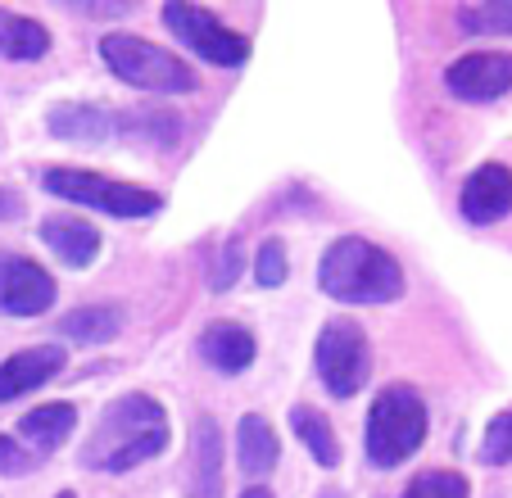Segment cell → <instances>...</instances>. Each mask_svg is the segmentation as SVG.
Listing matches in <instances>:
<instances>
[{
    "instance_id": "obj_22",
    "label": "cell",
    "mask_w": 512,
    "mask_h": 498,
    "mask_svg": "<svg viewBox=\"0 0 512 498\" xmlns=\"http://www.w3.org/2000/svg\"><path fill=\"white\" fill-rule=\"evenodd\" d=\"M404 498H472V485H467L463 471L435 467V471H417V476L408 480Z\"/></svg>"
},
{
    "instance_id": "obj_19",
    "label": "cell",
    "mask_w": 512,
    "mask_h": 498,
    "mask_svg": "<svg viewBox=\"0 0 512 498\" xmlns=\"http://www.w3.org/2000/svg\"><path fill=\"white\" fill-rule=\"evenodd\" d=\"M290 431H295V440L304 444V449L313 453V462L318 467H340V440L336 431H331V422L322 417L318 408H309V403H295L290 408Z\"/></svg>"
},
{
    "instance_id": "obj_3",
    "label": "cell",
    "mask_w": 512,
    "mask_h": 498,
    "mask_svg": "<svg viewBox=\"0 0 512 498\" xmlns=\"http://www.w3.org/2000/svg\"><path fill=\"white\" fill-rule=\"evenodd\" d=\"M426 426H431V412H426L422 390L395 381L372 399L368 426H363V453L377 471H395L426 444Z\"/></svg>"
},
{
    "instance_id": "obj_12",
    "label": "cell",
    "mask_w": 512,
    "mask_h": 498,
    "mask_svg": "<svg viewBox=\"0 0 512 498\" xmlns=\"http://www.w3.org/2000/svg\"><path fill=\"white\" fill-rule=\"evenodd\" d=\"M78 431V408L73 403H41V408L23 412L19 426H14V440L32 453L37 462H46L55 449H64L68 435Z\"/></svg>"
},
{
    "instance_id": "obj_25",
    "label": "cell",
    "mask_w": 512,
    "mask_h": 498,
    "mask_svg": "<svg viewBox=\"0 0 512 498\" xmlns=\"http://www.w3.org/2000/svg\"><path fill=\"white\" fill-rule=\"evenodd\" d=\"M241 268H245V245H241V236H232L209 263V290H232Z\"/></svg>"
},
{
    "instance_id": "obj_9",
    "label": "cell",
    "mask_w": 512,
    "mask_h": 498,
    "mask_svg": "<svg viewBox=\"0 0 512 498\" xmlns=\"http://www.w3.org/2000/svg\"><path fill=\"white\" fill-rule=\"evenodd\" d=\"M445 87L467 105H490L512 91V50H472L445 68Z\"/></svg>"
},
{
    "instance_id": "obj_6",
    "label": "cell",
    "mask_w": 512,
    "mask_h": 498,
    "mask_svg": "<svg viewBox=\"0 0 512 498\" xmlns=\"http://www.w3.org/2000/svg\"><path fill=\"white\" fill-rule=\"evenodd\" d=\"M313 367H318V381L327 385L331 399H354L372 376V345L363 336V326L354 317H331L318 331Z\"/></svg>"
},
{
    "instance_id": "obj_5",
    "label": "cell",
    "mask_w": 512,
    "mask_h": 498,
    "mask_svg": "<svg viewBox=\"0 0 512 498\" xmlns=\"http://www.w3.org/2000/svg\"><path fill=\"white\" fill-rule=\"evenodd\" d=\"M37 182H41V191L59 195V200H73V204H82V209H96L118 222H141L164 209V195L159 191H145V186L91 173V168H59V163H50V168L37 173Z\"/></svg>"
},
{
    "instance_id": "obj_20",
    "label": "cell",
    "mask_w": 512,
    "mask_h": 498,
    "mask_svg": "<svg viewBox=\"0 0 512 498\" xmlns=\"http://www.w3.org/2000/svg\"><path fill=\"white\" fill-rule=\"evenodd\" d=\"M118 331H123V313L114 304H87V308H73V313L59 317V336L78 340V345H105Z\"/></svg>"
},
{
    "instance_id": "obj_17",
    "label": "cell",
    "mask_w": 512,
    "mask_h": 498,
    "mask_svg": "<svg viewBox=\"0 0 512 498\" xmlns=\"http://www.w3.org/2000/svg\"><path fill=\"white\" fill-rule=\"evenodd\" d=\"M236 458H241L245 476H268V471L277 467L281 440L268 417H259V412H245L241 417V426H236Z\"/></svg>"
},
{
    "instance_id": "obj_2",
    "label": "cell",
    "mask_w": 512,
    "mask_h": 498,
    "mask_svg": "<svg viewBox=\"0 0 512 498\" xmlns=\"http://www.w3.org/2000/svg\"><path fill=\"white\" fill-rule=\"evenodd\" d=\"M318 290L336 304H395L408 290V277L399 268V259L386 245L368 236H340L322 249L318 259Z\"/></svg>"
},
{
    "instance_id": "obj_14",
    "label": "cell",
    "mask_w": 512,
    "mask_h": 498,
    "mask_svg": "<svg viewBox=\"0 0 512 498\" xmlns=\"http://www.w3.org/2000/svg\"><path fill=\"white\" fill-rule=\"evenodd\" d=\"M41 245L55 254L68 268H91L100 254V231L87 218H73V213H55V218L41 222Z\"/></svg>"
},
{
    "instance_id": "obj_8",
    "label": "cell",
    "mask_w": 512,
    "mask_h": 498,
    "mask_svg": "<svg viewBox=\"0 0 512 498\" xmlns=\"http://www.w3.org/2000/svg\"><path fill=\"white\" fill-rule=\"evenodd\" d=\"M55 277L28 254L0 249V313L5 317H41L55 308Z\"/></svg>"
},
{
    "instance_id": "obj_10",
    "label": "cell",
    "mask_w": 512,
    "mask_h": 498,
    "mask_svg": "<svg viewBox=\"0 0 512 498\" xmlns=\"http://www.w3.org/2000/svg\"><path fill=\"white\" fill-rule=\"evenodd\" d=\"M458 213L472 227H494L512 213V168L503 163H481L458 191Z\"/></svg>"
},
{
    "instance_id": "obj_7",
    "label": "cell",
    "mask_w": 512,
    "mask_h": 498,
    "mask_svg": "<svg viewBox=\"0 0 512 498\" xmlns=\"http://www.w3.org/2000/svg\"><path fill=\"white\" fill-rule=\"evenodd\" d=\"M164 23L186 50L204 59L213 68H241L250 59V37L236 28H227L223 19L204 5H186V0H168L164 5Z\"/></svg>"
},
{
    "instance_id": "obj_21",
    "label": "cell",
    "mask_w": 512,
    "mask_h": 498,
    "mask_svg": "<svg viewBox=\"0 0 512 498\" xmlns=\"http://www.w3.org/2000/svg\"><path fill=\"white\" fill-rule=\"evenodd\" d=\"M458 28H463L467 37H485V32H494V37H512V0L467 5V10H458Z\"/></svg>"
},
{
    "instance_id": "obj_4",
    "label": "cell",
    "mask_w": 512,
    "mask_h": 498,
    "mask_svg": "<svg viewBox=\"0 0 512 498\" xmlns=\"http://www.w3.org/2000/svg\"><path fill=\"white\" fill-rule=\"evenodd\" d=\"M100 59L105 68L136 91H155V96H191L200 87L195 68L182 55L155 46V41L136 37V32H109L100 37Z\"/></svg>"
},
{
    "instance_id": "obj_16",
    "label": "cell",
    "mask_w": 512,
    "mask_h": 498,
    "mask_svg": "<svg viewBox=\"0 0 512 498\" xmlns=\"http://www.w3.org/2000/svg\"><path fill=\"white\" fill-rule=\"evenodd\" d=\"M50 136L59 141H82V145H96L118 136V114L109 105H55L46 118Z\"/></svg>"
},
{
    "instance_id": "obj_28",
    "label": "cell",
    "mask_w": 512,
    "mask_h": 498,
    "mask_svg": "<svg viewBox=\"0 0 512 498\" xmlns=\"http://www.w3.org/2000/svg\"><path fill=\"white\" fill-rule=\"evenodd\" d=\"M241 498H272V489H268V485H250Z\"/></svg>"
},
{
    "instance_id": "obj_23",
    "label": "cell",
    "mask_w": 512,
    "mask_h": 498,
    "mask_svg": "<svg viewBox=\"0 0 512 498\" xmlns=\"http://www.w3.org/2000/svg\"><path fill=\"white\" fill-rule=\"evenodd\" d=\"M481 462L485 467H512V408L490 417L481 435Z\"/></svg>"
},
{
    "instance_id": "obj_29",
    "label": "cell",
    "mask_w": 512,
    "mask_h": 498,
    "mask_svg": "<svg viewBox=\"0 0 512 498\" xmlns=\"http://www.w3.org/2000/svg\"><path fill=\"white\" fill-rule=\"evenodd\" d=\"M318 498H345V494H340V489H322Z\"/></svg>"
},
{
    "instance_id": "obj_11",
    "label": "cell",
    "mask_w": 512,
    "mask_h": 498,
    "mask_svg": "<svg viewBox=\"0 0 512 498\" xmlns=\"http://www.w3.org/2000/svg\"><path fill=\"white\" fill-rule=\"evenodd\" d=\"M68 354L59 345H37V349H19L0 363V403H14L23 394L50 385L59 372H64Z\"/></svg>"
},
{
    "instance_id": "obj_30",
    "label": "cell",
    "mask_w": 512,
    "mask_h": 498,
    "mask_svg": "<svg viewBox=\"0 0 512 498\" xmlns=\"http://www.w3.org/2000/svg\"><path fill=\"white\" fill-rule=\"evenodd\" d=\"M55 498H78V494H73V489H59V494Z\"/></svg>"
},
{
    "instance_id": "obj_26",
    "label": "cell",
    "mask_w": 512,
    "mask_h": 498,
    "mask_svg": "<svg viewBox=\"0 0 512 498\" xmlns=\"http://www.w3.org/2000/svg\"><path fill=\"white\" fill-rule=\"evenodd\" d=\"M28 471H37V458L14 435H0V476H28Z\"/></svg>"
},
{
    "instance_id": "obj_27",
    "label": "cell",
    "mask_w": 512,
    "mask_h": 498,
    "mask_svg": "<svg viewBox=\"0 0 512 498\" xmlns=\"http://www.w3.org/2000/svg\"><path fill=\"white\" fill-rule=\"evenodd\" d=\"M23 213H28V200H23L19 191H5V186H0V222H19Z\"/></svg>"
},
{
    "instance_id": "obj_15",
    "label": "cell",
    "mask_w": 512,
    "mask_h": 498,
    "mask_svg": "<svg viewBox=\"0 0 512 498\" xmlns=\"http://www.w3.org/2000/svg\"><path fill=\"white\" fill-rule=\"evenodd\" d=\"M195 462L186 476V498H223V431L213 417L195 422V444H191Z\"/></svg>"
},
{
    "instance_id": "obj_13",
    "label": "cell",
    "mask_w": 512,
    "mask_h": 498,
    "mask_svg": "<svg viewBox=\"0 0 512 498\" xmlns=\"http://www.w3.org/2000/svg\"><path fill=\"white\" fill-rule=\"evenodd\" d=\"M259 354V340H254L250 326L241 322H209L200 336V358L223 376H241L245 367Z\"/></svg>"
},
{
    "instance_id": "obj_24",
    "label": "cell",
    "mask_w": 512,
    "mask_h": 498,
    "mask_svg": "<svg viewBox=\"0 0 512 498\" xmlns=\"http://www.w3.org/2000/svg\"><path fill=\"white\" fill-rule=\"evenodd\" d=\"M286 277H290L286 245H281V240H263L259 254H254V281H259L263 290H277V286H286Z\"/></svg>"
},
{
    "instance_id": "obj_1",
    "label": "cell",
    "mask_w": 512,
    "mask_h": 498,
    "mask_svg": "<svg viewBox=\"0 0 512 498\" xmlns=\"http://www.w3.org/2000/svg\"><path fill=\"white\" fill-rule=\"evenodd\" d=\"M168 440H173V426H168L164 403L132 390L100 408L87 444L78 449V462L100 476H127V471L155 462L168 449Z\"/></svg>"
},
{
    "instance_id": "obj_18",
    "label": "cell",
    "mask_w": 512,
    "mask_h": 498,
    "mask_svg": "<svg viewBox=\"0 0 512 498\" xmlns=\"http://www.w3.org/2000/svg\"><path fill=\"white\" fill-rule=\"evenodd\" d=\"M0 55L14 64H32V59L50 55V32L46 23L28 19V14L0 10Z\"/></svg>"
}]
</instances>
